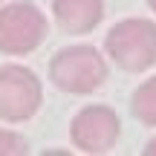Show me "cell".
<instances>
[{
  "label": "cell",
  "mask_w": 156,
  "mask_h": 156,
  "mask_svg": "<svg viewBox=\"0 0 156 156\" xmlns=\"http://www.w3.org/2000/svg\"><path fill=\"white\" fill-rule=\"evenodd\" d=\"M147 3H151V9H153V12H156V0H147Z\"/></svg>",
  "instance_id": "30bf717a"
},
{
  "label": "cell",
  "mask_w": 156,
  "mask_h": 156,
  "mask_svg": "<svg viewBox=\"0 0 156 156\" xmlns=\"http://www.w3.org/2000/svg\"><path fill=\"white\" fill-rule=\"evenodd\" d=\"M107 55L127 73H145L156 64V26L151 20H122L107 32Z\"/></svg>",
  "instance_id": "6da1fadb"
},
{
  "label": "cell",
  "mask_w": 156,
  "mask_h": 156,
  "mask_svg": "<svg viewBox=\"0 0 156 156\" xmlns=\"http://www.w3.org/2000/svg\"><path fill=\"white\" fill-rule=\"evenodd\" d=\"M49 78L64 93H93L104 84L107 64L93 46H69L49 61Z\"/></svg>",
  "instance_id": "7a4b0ae2"
},
{
  "label": "cell",
  "mask_w": 156,
  "mask_h": 156,
  "mask_svg": "<svg viewBox=\"0 0 156 156\" xmlns=\"http://www.w3.org/2000/svg\"><path fill=\"white\" fill-rule=\"evenodd\" d=\"M26 139L17 133H12V130H0V156H20L26 153Z\"/></svg>",
  "instance_id": "ba28073f"
},
{
  "label": "cell",
  "mask_w": 156,
  "mask_h": 156,
  "mask_svg": "<svg viewBox=\"0 0 156 156\" xmlns=\"http://www.w3.org/2000/svg\"><path fill=\"white\" fill-rule=\"evenodd\" d=\"M145 153H147V156H156V139H151V142L145 145Z\"/></svg>",
  "instance_id": "9c48e42d"
},
{
  "label": "cell",
  "mask_w": 156,
  "mask_h": 156,
  "mask_svg": "<svg viewBox=\"0 0 156 156\" xmlns=\"http://www.w3.org/2000/svg\"><path fill=\"white\" fill-rule=\"evenodd\" d=\"M69 136H73V145L84 153H107L113 151L119 139V119L110 107H101V104L84 107L73 119Z\"/></svg>",
  "instance_id": "5b68a950"
},
{
  "label": "cell",
  "mask_w": 156,
  "mask_h": 156,
  "mask_svg": "<svg viewBox=\"0 0 156 156\" xmlns=\"http://www.w3.org/2000/svg\"><path fill=\"white\" fill-rule=\"evenodd\" d=\"M133 116L142 124H156V78H147L133 93Z\"/></svg>",
  "instance_id": "52a82bcc"
},
{
  "label": "cell",
  "mask_w": 156,
  "mask_h": 156,
  "mask_svg": "<svg viewBox=\"0 0 156 156\" xmlns=\"http://www.w3.org/2000/svg\"><path fill=\"white\" fill-rule=\"evenodd\" d=\"M55 20L64 32L84 35L93 32L104 17V0H52Z\"/></svg>",
  "instance_id": "8992f818"
},
{
  "label": "cell",
  "mask_w": 156,
  "mask_h": 156,
  "mask_svg": "<svg viewBox=\"0 0 156 156\" xmlns=\"http://www.w3.org/2000/svg\"><path fill=\"white\" fill-rule=\"evenodd\" d=\"M41 81L26 67H0V119L26 122L41 107Z\"/></svg>",
  "instance_id": "277c9868"
},
{
  "label": "cell",
  "mask_w": 156,
  "mask_h": 156,
  "mask_svg": "<svg viewBox=\"0 0 156 156\" xmlns=\"http://www.w3.org/2000/svg\"><path fill=\"white\" fill-rule=\"evenodd\" d=\"M46 38V17L32 3H12L0 9V49L26 55Z\"/></svg>",
  "instance_id": "3957f363"
}]
</instances>
